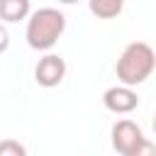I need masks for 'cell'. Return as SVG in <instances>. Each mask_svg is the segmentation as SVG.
Listing matches in <instances>:
<instances>
[{
  "instance_id": "obj_1",
  "label": "cell",
  "mask_w": 156,
  "mask_h": 156,
  "mask_svg": "<svg viewBox=\"0 0 156 156\" xmlns=\"http://www.w3.org/2000/svg\"><path fill=\"white\" fill-rule=\"evenodd\" d=\"M66 32V15L58 7H39L29 12L24 39L34 51H49Z\"/></svg>"
},
{
  "instance_id": "obj_2",
  "label": "cell",
  "mask_w": 156,
  "mask_h": 156,
  "mask_svg": "<svg viewBox=\"0 0 156 156\" xmlns=\"http://www.w3.org/2000/svg\"><path fill=\"white\" fill-rule=\"evenodd\" d=\"M156 71V51L146 44V41H132L124 46V51L119 54L117 63H115V73L117 80L124 85H141L151 73Z\"/></svg>"
},
{
  "instance_id": "obj_3",
  "label": "cell",
  "mask_w": 156,
  "mask_h": 156,
  "mask_svg": "<svg viewBox=\"0 0 156 156\" xmlns=\"http://www.w3.org/2000/svg\"><path fill=\"white\" fill-rule=\"evenodd\" d=\"M112 149L122 156H144L156 154V146L144 136L141 127L134 119H117L112 124Z\"/></svg>"
},
{
  "instance_id": "obj_4",
  "label": "cell",
  "mask_w": 156,
  "mask_h": 156,
  "mask_svg": "<svg viewBox=\"0 0 156 156\" xmlns=\"http://www.w3.org/2000/svg\"><path fill=\"white\" fill-rule=\"evenodd\" d=\"M102 105L115 115H129L139 107V95L132 85L119 83V85H112L102 93Z\"/></svg>"
},
{
  "instance_id": "obj_5",
  "label": "cell",
  "mask_w": 156,
  "mask_h": 156,
  "mask_svg": "<svg viewBox=\"0 0 156 156\" xmlns=\"http://www.w3.org/2000/svg\"><path fill=\"white\" fill-rule=\"evenodd\" d=\"M66 78V61L58 54H46L34 66V80L41 88H56Z\"/></svg>"
},
{
  "instance_id": "obj_6",
  "label": "cell",
  "mask_w": 156,
  "mask_h": 156,
  "mask_svg": "<svg viewBox=\"0 0 156 156\" xmlns=\"http://www.w3.org/2000/svg\"><path fill=\"white\" fill-rule=\"evenodd\" d=\"M29 12H32V0H0V20L2 22L27 20Z\"/></svg>"
},
{
  "instance_id": "obj_7",
  "label": "cell",
  "mask_w": 156,
  "mask_h": 156,
  "mask_svg": "<svg viewBox=\"0 0 156 156\" xmlns=\"http://www.w3.org/2000/svg\"><path fill=\"white\" fill-rule=\"evenodd\" d=\"M88 7L98 20H112L122 12L124 0H88Z\"/></svg>"
},
{
  "instance_id": "obj_8",
  "label": "cell",
  "mask_w": 156,
  "mask_h": 156,
  "mask_svg": "<svg viewBox=\"0 0 156 156\" xmlns=\"http://www.w3.org/2000/svg\"><path fill=\"white\" fill-rule=\"evenodd\" d=\"M27 149L17 139H2L0 141V156H24Z\"/></svg>"
},
{
  "instance_id": "obj_9",
  "label": "cell",
  "mask_w": 156,
  "mask_h": 156,
  "mask_svg": "<svg viewBox=\"0 0 156 156\" xmlns=\"http://www.w3.org/2000/svg\"><path fill=\"white\" fill-rule=\"evenodd\" d=\"M7 46H10V32L5 24H0V54L7 51Z\"/></svg>"
},
{
  "instance_id": "obj_10",
  "label": "cell",
  "mask_w": 156,
  "mask_h": 156,
  "mask_svg": "<svg viewBox=\"0 0 156 156\" xmlns=\"http://www.w3.org/2000/svg\"><path fill=\"white\" fill-rule=\"evenodd\" d=\"M58 2H61V5H76L78 0H58Z\"/></svg>"
},
{
  "instance_id": "obj_11",
  "label": "cell",
  "mask_w": 156,
  "mask_h": 156,
  "mask_svg": "<svg viewBox=\"0 0 156 156\" xmlns=\"http://www.w3.org/2000/svg\"><path fill=\"white\" fill-rule=\"evenodd\" d=\"M154 132H156V115H154Z\"/></svg>"
}]
</instances>
